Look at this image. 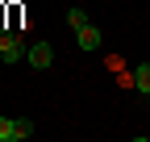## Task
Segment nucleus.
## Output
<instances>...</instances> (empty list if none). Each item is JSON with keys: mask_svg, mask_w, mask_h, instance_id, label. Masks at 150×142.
I'll return each instance as SVG.
<instances>
[{"mask_svg": "<svg viewBox=\"0 0 150 142\" xmlns=\"http://www.w3.org/2000/svg\"><path fill=\"white\" fill-rule=\"evenodd\" d=\"M0 59L4 63H21L25 59V42L17 38L13 29H0Z\"/></svg>", "mask_w": 150, "mask_h": 142, "instance_id": "nucleus-1", "label": "nucleus"}, {"mask_svg": "<svg viewBox=\"0 0 150 142\" xmlns=\"http://www.w3.org/2000/svg\"><path fill=\"white\" fill-rule=\"evenodd\" d=\"M25 63H29L33 71H46V67L54 63V46H50V42H33V46L25 50Z\"/></svg>", "mask_w": 150, "mask_h": 142, "instance_id": "nucleus-2", "label": "nucleus"}, {"mask_svg": "<svg viewBox=\"0 0 150 142\" xmlns=\"http://www.w3.org/2000/svg\"><path fill=\"white\" fill-rule=\"evenodd\" d=\"M75 42H79V50H96V46H100V29L88 21V25L75 29Z\"/></svg>", "mask_w": 150, "mask_h": 142, "instance_id": "nucleus-3", "label": "nucleus"}, {"mask_svg": "<svg viewBox=\"0 0 150 142\" xmlns=\"http://www.w3.org/2000/svg\"><path fill=\"white\" fill-rule=\"evenodd\" d=\"M33 134V121L29 117H13V142H25Z\"/></svg>", "mask_w": 150, "mask_h": 142, "instance_id": "nucleus-4", "label": "nucleus"}, {"mask_svg": "<svg viewBox=\"0 0 150 142\" xmlns=\"http://www.w3.org/2000/svg\"><path fill=\"white\" fill-rule=\"evenodd\" d=\"M134 88L146 96L150 92V63H138V71H134Z\"/></svg>", "mask_w": 150, "mask_h": 142, "instance_id": "nucleus-5", "label": "nucleus"}, {"mask_svg": "<svg viewBox=\"0 0 150 142\" xmlns=\"http://www.w3.org/2000/svg\"><path fill=\"white\" fill-rule=\"evenodd\" d=\"M67 25H71V29H79V25H88V13H83L79 4H75V9H67Z\"/></svg>", "mask_w": 150, "mask_h": 142, "instance_id": "nucleus-6", "label": "nucleus"}, {"mask_svg": "<svg viewBox=\"0 0 150 142\" xmlns=\"http://www.w3.org/2000/svg\"><path fill=\"white\" fill-rule=\"evenodd\" d=\"M0 142H13V117H0Z\"/></svg>", "mask_w": 150, "mask_h": 142, "instance_id": "nucleus-7", "label": "nucleus"}, {"mask_svg": "<svg viewBox=\"0 0 150 142\" xmlns=\"http://www.w3.org/2000/svg\"><path fill=\"white\" fill-rule=\"evenodd\" d=\"M146 100H150V92H146Z\"/></svg>", "mask_w": 150, "mask_h": 142, "instance_id": "nucleus-8", "label": "nucleus"}]
</instances>
